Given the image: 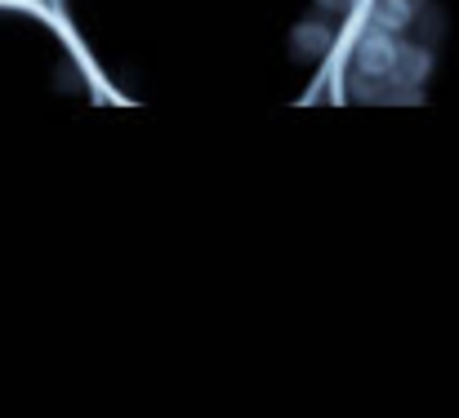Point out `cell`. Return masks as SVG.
Returning a JSON list of instances; mask_svg holds the SVG:
<instances>
[{"mask_svg": "<svg viewBox=\"0 0 459 418\" xmlns=\"http://www.w3.org/2000/svg\"><path fill=\"white\" fill-rule=\"evenodd\" d=\"M112 107H307L361 0H45Z\"/></svg>", "mask_w": 459, "mask_h": 418, "instance_id": "1", "label": "cell"}, {"mask_svg": "<svg viewBox=\"0 0 459 418\" xmlns=\"http://www.w3.org/2000/svg\"><path fill=\"white\" fill-rule=\"evenodd\" d=\"M330 103H459V0H361L330 76Z\"/></svg>", "mask_w": 459, "mask_h": 418, "instance_id": "2", "label": "cell"}, {"mask_svg": "<svg viewBox=\"0 0 459 418\" xmlns=\"http://www.w3.org/2000/svg\"><path fill=\"white\" fill-rule=\"evenodd\" d=\"M0 103L112 107L81 40L45 0H0Z\"/></svg>", "mask_w": 459, "mask_h": 418, "instance_id": "3", "label": "cell"}]
</instances>
